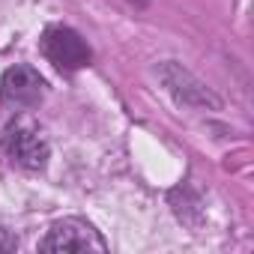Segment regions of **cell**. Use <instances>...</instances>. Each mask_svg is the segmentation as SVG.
<instances>
[{
    "instance_id": "7a4b0ae2",
    "label": "cell",
    "mask_w": 254,
    "mask_h": 254,
    "mask_svg": "<svg viewBox=\"0 0 254 254\" xmlns=\"http://www.w3.org/2000/svg\"><path fill=\"white\" fill-rule=\"evenodd\" d=\"M42 54L48 57V63H54L60 72H78L90 63V48L87 42L72 30V27H48L42 33Z\"/></svg>"
},
{
    "instance_id": "3957f363",
    "label": "cell",
    "mask_w": 254,
    "mask_h": 254,
    "mask_svg": "<svg viewBox=\"0 0 254 254\" xmlns=\"http://www.w3.org/2000/svg\"><path fill=\"white\" fill-rule=\"evenodd\" d=\"M42 251H105L108 242L81 218H63L57 221L48 236L39 242Z\"/></svg>"
},
{
    "instance_id": "6da1fadb",
    "label": "cell",
    "mask_w": 254,
    "mask_h": 254,
    "mask_svg": "<svg viewBox=\"0 0 254 254\" xmlns=\"http://www.w3.org/2000/svg\"><path fill=\"white\" fill-rule=\"evenodd\" d=\"M0 147L3 153L24 171H42L48 162V141L42 138V132L27 120H15L9 123L3 135H0Z\"/></svg>"
},
{
    "instance_id": "5b68a950",
    "label": "cell",
    "mask_w": 254,
    "mask_h": 254,
    "mask_svg": "<svg viewBox=\"0 0 254 254\" xmlns=\"http://www.w3.org/2000/svg\"><path fill=\"white\" fill-rule=\"evenodd\" d=\"M15 245H18V239L6 227H0V251H15Z\"/></svg>"
},
{
    "instance_id": "277c9868",
    "label": "cell",
    "mask_w": 254,
    "mask_h": 254,
    "mask_svg": "<svg viewBox=\"0 0 254 254\" xmlns=\"http://www.w3.org/2000/svg\"><path fill=\"white\" fill-rule=\"evenodd\" d=\"M45 93V81L36 69L30 66H12L3 72L0 78V99L6 105H15V108H30L42 99Z\"/></svg>"
}]
</instances>
